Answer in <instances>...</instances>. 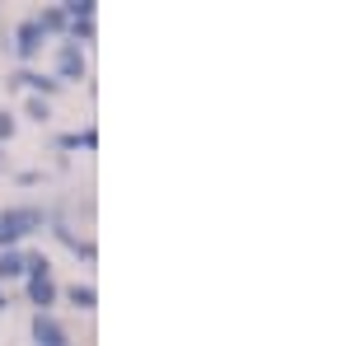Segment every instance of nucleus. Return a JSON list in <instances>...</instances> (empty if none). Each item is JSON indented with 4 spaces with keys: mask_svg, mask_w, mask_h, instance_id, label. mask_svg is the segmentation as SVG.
<instances>
[{
    "mask_svg": "<svg viewBox=\"0 0 351 346\" xmlns=\"http://www.w3.org/2000/svg\"><path fill=\"white\" fill-rule=\"evenodd\" d=\"M33 230H43V211H33V206L10 211L5 220H0V248H5V243H14L19 234H33Z\"/></svg>",
    "mask_w": 351,
    "mask_h": 346,
    "instance_id": "nucleus-1",
    "label": "nucleus"
},
{
    "mask_svg": "<svg viewBox=\"0 0 351 346\" xmlns=\"http://www.w3.org/2000/svg\"><path fill=\"white\" fill-rule=\"evenodd\" d=\"M33 337H38V346H66V332H61L47 314H38V319H33Z\"/></svg>",
    "mask_w": 351,
    "mask_h": 346,
    "instance_id": "nucleus-2",
    "label": "nucleus"
},
{
    "mask_svg": "<svg viewBox=\"0 0 351 346\" xmlns=\"http://www.w3.org/2000/svg\"><path fill=\"white\" fill-rule=\"evenodd\" d=\"M28 295H33V304H38V309H47V304H52V295H56L52 276H47V271H33V281H28Z\"/></svg>",
    "mask_w": 351,
    "mask_h": 346,
    "instance_id": "nucleus-3",
    "label": "nucleus"
},
{
    "mask_svg": "<svg viewBox=\"0 0 351 346\" xmlns=\"http://www.w3.org/2000/svg\"><path fill=\"white\" fill-rule=\"evenodd\" d=\"M80 71H84L80 47H75V42H66V47H61V75H66V80H80Z\"/></svg>",
    "mask_w": 351,
    "mask_h": 346,
    "instance_id": "nucleus-4",
    "label": "nucleus"
},
{
    "mask_svg": "<svg viewBox=\"0 0 351 346\" xmlns=\"http://www.w3.org/2000/svg\"><path fill=\"white\" fill-rule=\"evenodd\" d=\"M38 47H43V28H38L33 19H28V24L19 28V52H24V56H33Z\"/></svg>",
    "mask_w": 351,
    "mask_h": 346,
    "instance_id": "nucleus-5",
    "label": "nucleus"
},
{
    "mask_svg": "<svg viewBox=\"0 0 351 346\" xmlns=\"http://www.w3.org/2000/svg\"><path fill=\"white\" fill-rule=\"evenodd\" d=\"M24 271V258L19 253H0V276H19Z\"/></svg>",
    "mask_w": 351,
    "mask_h": 346,
    "instance_id": "nucleus-6",
    "label": "nucleus"
},
{
    "mask_svg": "<svg viewBox=\"0 0 351 346\" xmlns=\"http://www.w3.org/2000/svg\"><path fill=\"white\" fill-rule=\"evenodd\" d=\"M71 299L75 309H94V286H71Z\"/></svg>",
    "mask_w": 351,
    "mask_h": 346,
    "instance_id": "nucleus-7",
    "label": "nucleus"
},
{
    "mask_svg": "<svg viewBox=\"0 0 351 346\" xmlns=\"http://www.w3.org/2000/svg\"><path fill=\"white\" fill-rule=\"evenodd\" d=\"M19 84H28V89H43V94H47V89H56V80H43V75H19Z\"/></svg>",
    "mask_w": 351,
    "mask_h": 346,
    "instance_id": "nucleus-8",
    "label": "nucleus"
},
{
    "mask_svg": "<svg viewBox=\"0 0 351 346\" xmlns=\"http://www.w3.org/2000/svg\"><path fill=\"white\" fill-rule=\"evenodd\" d=\"M28 117H38V122H43V117H47V103H43V99H33V103H28Z\"/></svg>",
    "mask_w": 351,
    "mask_h": 346,
    "instance_id": "nucleus-9",
    "label": "nucleus"
},
{
    "mask_svg": "<svg viewBox=\"0 0 351 346\" xmlns=\"http://www.w3.org/2000/svg\"><path fill=\"white\" fill-rule=\"evenodd\" d=\"M14 132V117H10V112H0V136H10Z\"/></svg>",
    "mask_w": 351,
    "mask_h": 346,
    "instance_id": "nucleus-10",
    "label": "nucleus"
},
{
    "mask_svg": "<svg viewBox=\"0 0 351 346\" xmlns=\"http://www.w3.org/2000/svg\"><path fill=\"white\" fill-rule=\"evenodd\" d=\"M0 309H5V299H0Z\"/></svg>",
    "mask_w": 351,
    "mask_h": 346,
    "instance_id": "nucleus-11",
    "label": "nucleus"
}]
</instances>
